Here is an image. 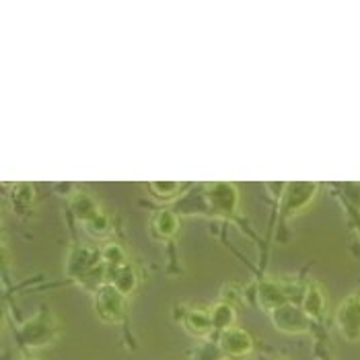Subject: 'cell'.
<instances>
[{"instance_id":"e0dca14e","label":"cell","mask_w":360,"mask_h":360,"mask_svg":"<svg viewBox=\"0 0 360 360\" xmlns=\"http://www.w3.org/2000/svg\"><path fill=\"white\" fill-rule=\"evenodd\" d=\"M23 360H37V359H31V356H25V359Z\"/></svg>"},{"instance_id":"8fae6325","label":"cell","mask_w":360,"mask_h":360,"mask_svg":"<svg viewBox=\"0 0 360 360\" xmlns=\"http://www.w3.org/2000/svg\"><path fill=\"white\" fill-rule=\"evenodd\" d=\"M301 309L305 311L309 319H319L326 311V295L321 290V286L317 282H309L303 292V303Z\"/></svg>"},{"instance_id":"5b68a950","label":"cell","mask_w":360,"mask_h":360,"mask_svg":"<svg viewBox=\"0 0 360 360\" xmlns=\"http://www.w3.org/2000/svg\"><path fill=\"white\" fill-rule=\"evenodd\" d=\"M335 326L338 332L346 342L360 340V292L348 295L335 311Z\"/></svg>"},{"instance_id":"30bf717a","label":"cell","mask_w":360,"mask_h":360,"mask_svg":"<svg viewBox=\"0 0 360 360\" xmlns=\"http://www.w3.org/2000/svg\"><path fill=\"white\" fill-rule=\"evenodd\" d=\"M184 328L188 330V333H192L195 338H206L208 333L214 332L210 311H204V309H188L186 315H184Z\"/></svg>"},{"instance_id":"7a4b0ae2","label":"cell","mask_w":360,"mask_h":360,"mask_svg":"<svg viewBox=\"0 0 360 360\" xmlns=\"http://www.w3.org/2000/svg\"><path fill=\"white\" fill-rule=\"evenodd\" d=\"M72 210L77 219L86 226V231L95 237H103L111 231L110 217L99 208L97 200L86 192H77L72 198Z\"/></svg>"},{"instance_id":"7c38bea8","label":"cell","mask_w":360,"mask_h":360,"mask_svg":"<svg viewBox=\"0 0 360 360\" xmlns=\"http://www.w3.org/2000/svg\"><path fill=\"white\" fill-rule=\"evenodd\" d=\"M150 226H153L155 237H159V239H171L179 231V217L173 210H159L153 217Z\"/></svg>"},{"instance_id":"4fadbf2b","label":"cell","mask_w":360,"mask_h":360,"mask_svg":"<svg viewBox=\"0 0 360 360\" xmlns=\"http://www.w3.org/2000/svg\"><path fill=\"white\" fill-rule=\"evenodd\" d=\"M101 259H103V266H105V278L108 282L111 280V276L128 264V257H126V251L122 250L117 243H108L103 250H101Z\"/></svg>"},{"instance_id":"9c48e42d","label":"cell","mask_w":360,"mask_h":360,"mask_svg":"<svg viewBox=\"0 0 360 360\" xmlns=\"http://www.w3.org/2000/svg\"><path fill=\"white\" fill-rule=\"evenodd\" d=\"M257 301H259V307L266 311V313H274L276 309H280L282 305L290 303V292L284 288V284L280 282H274V280H264L259 286H257Z\"/></svg>"},{"instance_id":"6da1fadb","label":"cell","mask_w":360,"mask_h":360,"mask_svg":"<svg viewBox=\"0 0 360 360\" xmlns=\"http://www.w3.org/2000/svg\"><path fill=\"white\" fill-rule=\"evenodd\" d=\"M66 274L79 280L83 286L99 290L103 284H108L101 250H95L89 245L72 248L68 253V262H66Z\"/></svg>"},{"instance_id":"8992f818","label":"cell","mask_w":360,"mask_h":360,"mask_svg":"<svg viewBox=\"0 0 360 360\" xmlns=\"http://www.w3.org/2000/svg\"><path fill=\"white\" fill-rule=\"evenodd\" d=\"M126 299L113 284H103L99 290H95V309L97 315L105 323H117L126 315Z\"/></svg>"},{"instance_id":"3957f363","label":"cell","mask_w":360,"mask_h":360,"mask_svg":"<svg viewBox=\"0 0 360 360\" xmlns=\"http://www.w3.org/2000/svg\"><path fill=\"white\" fill-rule=\"evenodd\" d=\"M204 206L219 217H233L239 208V190L233 184H206L202 186Z\"/></svg>"},{"instance_id":"52a82bcc","label":"cell","mask_w":360,"mask_h":360,"mask_svg":"<svg viewBox=\"0 0 360 360\" xmlns=\"http://www.w3.org/2000/svg\"><path fill=\"white\" fill-rule=\"evenodd\" d=\"M272 321L280 332L286 333H303L309 330V317L305 315V311L299 305H295L292 301L282 305L272 313Z\"/></svg>"},{"instance_id":"ba28073f","label":"cell","mask_w":360,"mask_h":360,"mask_svg":"<svg viewBox=\"0 0 360 360\" xmlns=\"http://www.w3.org/2000/svg\"><path fill=\"white\" fill-rule=\"evenodd\" d=\"M219 348L224 356L231 359H245L253 352V340L245 330L241 328H231L221 333L219 338Z\"/></svg>"},{"instance_id":"5bb4252c","label":"cell","mask_w":360,"mask_h":360,"mask_svg":"<svg viewBox=\"0 0 360 360\" xmlns=\"http://www.w3.org/2000/svg\"><path fill=\"white\" fill-rule=\"evenodd\" d=\"M110 284H113L124 297H130L132 292H134V288H136V284H139V276H136V270H134V266L128 262L126 266H122L113 276H111Z\"/></svg>"},{"instance_id":"9a60e30c","label":"cell","mask_w":360,"mask_h":360,"mask_svg":"<svg viewBox=\"0 0 360 360\" xmlns=\"http://www.w3.org/2000/svg\"><path fill=\"white\" fill-rule=\"evenodd\" d=\"M210 317H212V326L217 332H226L231 328H235V309L229 303H217L210 309Z\"/></svg>"},{"instance_id":"2e32d148","label":"cell","mask_w":360,"mask_h":360,"mask_svg":"<svg viewBox=\"0 0 360 360\" xmlns=\"http://www.w3.org/2000/svg\"><path fill=\"white\" fill-rule=\"evenodd\" d=\"M184 188L186 186L179 184V181H150L148 184L150 194L155 195L157 200H161V202H173V200H177V195L181 194Z\"/></svg>"},{"instance_id":"277c9868","label":"cell","mask_w":360,"mask_h":360,"mask_svg":"<svg viewBox=\"0 0 360 360\" xmlns=\"http://www.w3.org/2000/svg\"><path fill=\"white\" fill-rule=\"evenodd\" d=\"M319 190V184L315 181H292L284 186V194H282V214L286 219L301 214L303 210H307V206L313 202V198Z\"/></svg>"}]
</instances>
